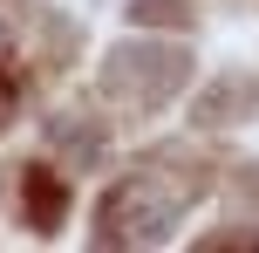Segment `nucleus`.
Here are the masks:
<instances>
[{
    "instance_id": "f257e3e1",
    "label": "nucleus",
    "mask_w": 259,
    "mask_h": 253,
    "mask_svg": "<svg viewBox=\"0 0 259 253\" xmlns=\"http://www.w3.org/2000/svg\"><path fill=\"white\" fill-rule=\"evenodd\" d=\"M103 82H109V96H116V103H130V110H150V103H164V96L184 82V48H157V41H123V48L109 55Z\"/></svg>"
},
{
    "instance_id": "f03ea898",
    "label": "nucleus",
    "mask_w": 259,
    "mask_h": 253,
    "mask_svg": "<svg viewBox=\"0 0 259 253\" xmlns=\"http://www.w3.org/2000/svg\"><path fill=\"white\" fill-rule=\"evenodd\" d=\"M184 199H170V192H150V185H116L103 205V240H164L170 219H178Z\"/></svg>"
},
{
    "instance_id": "7ed1b4c3",
    "label": "nucleus",
    "mask_w": 259,
    "mask_h": 253,
    "mask_svg": "<svg viewBox=\"0 0 259 253\" xmlns=\"http://www.w3.org/2000/svg\"><path fill=\"white\" fill-rule=\"evenodd\" d=\"M21 192H27V219H34V233H55V226H62V199H68V185L48 171V164H27Z\"/></svg>"
},
{
    "instance_id": "20e7f679",
    "label": "nucleus",
    "mask_w": 259,
    "mask_h": 253,
    "mask_svg": "<svg viewBox=\"0 0 259 253\" xmlns=\"http://www.w3.org/2000/svg\"><path fill=\"white\" fill-rule=\"evenodd\" d=\"M130 21H143V27H150V21L184 27V21H191V7H184V0H137V7H130Z\"/></svg>"
}]
</instances>
